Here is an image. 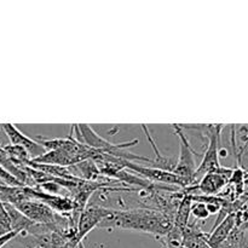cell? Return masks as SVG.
<instances>
[{
	"label": "cell",
	"instance_id": "obj_16",
	"mask_svg": "<svg viewBox=\"0 0 248 248\" xmlns=\"http://www.w3.org/2000/svg\"><path fill=\"white\" fill-rule=\"evenodd\" d=\"M0 181L4 182L5 184H7V186H26L23 183H21L16 177L12 176L6 169H4L1 165H0Z\"/></svg>",
	"mask_w": 248,
	"mask_h": 248
},
{
	"label": "cell",
	"instance_id": "obj_13",
	"mask_svg": "<svg viewBox=\"0 0 248 248\" xmlns=\"http://www.w3.org/2000/svg\"><path fill=\"white\" fill-rule=\"evenodd\" d=\"M4 205L10 216V219H11L12 230L19 232L21 235H23V236L29 235V232H31V229L34 227L35 223L31 222V219H28L18 208L15 207L11 203H4Z\"/></svg>",
	"mask_w": 248,
	"mask_h": 248
},
{
	"label": "cell",
	"instance_id": "obj_14",
	"mask_svg": "<svg viewBox=\"0 0 248 248\" xmlns=\"http://www.w3.org/2000/svg\"><path fill=\"white\" fill-rule=\"evenodd\" d=\"M10 232H12L11 219H10V216L7 213L4 202L0 201V235H4Z\"/></svg>",
	"mask_w": 248,
	"mask_h": 248
},
{
	"label": "cell",
	"instance_id": "obj_2",
	"mask_svg": "<svg viewBox=\"0 0 248 248\" xmlns=\"http://www.w3.org/2000/svg\"><path fill=\"white\" fill-rule=\"evenodd\" d=\"M73 132H74L75 138L79 140L82 144L87 145V147L92 148V149L99 150V152H103L106 154L111 155V156L120 157V159H125L127 161L135 162L136 160L138 161H144L149 162V164H154V160L149 159L147 156H140V155L132 154V153L126 152V148L133 147V145L138 144L140 140H133L130 142L120 143V144H115V143H111L109 140H107L106 138L101 137L93 128L91 127V125L89 124H78V125H72Z\"/></svg>",
	"mask_w": 248,
	"mask_h": 248
},
{
	"label": "cell",
	"instance_id": "obj_12",
	"mask_svg": "<svg viewBox=\"0 0 248 248\" xmlns=\"http://www.w3.org/2000/svg\"><path fill=\"white\" fill-rule=\"evenodd\" d=\"M182 191H183V189H182ZM193 203L194 202L193 199H191V195H189V194L184 193L183 191L173 219V227L178 228V229L182 230L183 232L189 225V217H190L191 215Z\"/></svg>",
	"mask_w": 248,
	"mask_h": 248
},
{
	"label": "cell",
	"instance_id": "obj_3",
	"mask_svg": "<svg viewBox=\"0 0 248 248\" xmlns=\"http://www.w3.org/2000/svg\"><path fill=\"white\" fill-rule=\"evenodd\" d=\"M224 125L223 124H212V125H194L191 128H198L203 131V135L207 138V148L203 154L201 164L198 166L195 174L193 177V184L191 186H198L205 174L210 172H217L220 170L222 165L219 162V144H220V135Z\"/></svg>",
	"mask_w": 248,
	"mask_h": 248
},
{
	"label": "cell",
	"instance_id": "obj_6",
	"mask_svg": "<svg viewBox=\"0 0 248 248\" xmlns=\"http://www.w3.org/2000/svg\"><path fill=\"white\" fill-rule=\"evenodd\" d=\"M125 169L128 170V171L135 172L138 176L143 177V178L152 182V183H161L170 186H179L182 189H186L189 186V183L186 179L179 177L174 172L167 171V170L160 169V167H147L132 161H126Z\"/></svg>",
	"mask_w": 248,
	"mask_h": 248
},
{
	"label": "cell",
	"instance_id": "obj_17",
	"mask_svg": "<svg viewBox=\"0 0 248 248\" xmlns=\"http://www.w3.org/2000/svg\"><path fill=\"white\" fill-rule=\"evenodd\" d=\"M18 235H21V232H16V230H12V232H6V234L0 235V248L6 247V245L9 244L10 241H12L15 237L18 236Z\"/></svg>",
	"mask_w": 248,
	"mask_h": 248
},
{
	"label": "cell",
	"instance_id": "obj_15",
	"mask_svg": "<svg viewBox=\"0 0 248 248\" xmlns=\"http://www.w3.org/2000/svg\"><path fill=\"white\" fill-rule=\"evenodd\" d=\"M191 215L195 217L196 220H205L210 217L211 213L208 212L207 206L205 203L194 202L193 207H191Z\"/></svg>",
	"mask_w": 248,
	"mask_h": 248
},
{
	"label": "cell",
	"instance_id": "obj_5",
	"mask_svg": "<svg viewBox=\"0 0 248 248\" xmlns=\"http://www.w3.org/2000/svg\"><path fill=\"white\" fill-rule=\"evenodd\" d=\"M232 171L234 169L222 166L217 172H210V173L205 174L199 182L198 186H188V188L183 189V191L189 195L218 196L229 183Z\"/></svg>",
	"mask_w": 248,
	"mask_h": 248
},
{
	"label": "cell",
	"instance_id": "obj_18",
	"mask_svg": "<svg viewBox=\"0 0 248 248\" xmlns=\"http://www.w3.org/2000/svg\"><path fill=\"white\" fill-rule=\"evenodd\" d=\"M239 248H248V230L245 229L244 236H242L241 242H240Z\"/></svg>",
	"mask_w": 248,
	"mask_h": 248
},
{
	"label": "cell",
	"instance_id": "obj_4",
	"mask_svg": "<svg viewBox=\"0 0 248 248\" xmlns=\"http://www.w3.org/2000/svg\"><path fill=\"white\" fill-rule=\"evenodd\" d=\"M172 127H173L174 133L178 136L179 140V155L178 159H177L176 167H174L173 172L176 174H178L179 177H182L183 179H186L189 183V186H191V184H193V177L195 174L196 170H198V167L195 166V159H194V155L196 153L191 148L190 142H189L186 135L183 132L182 125L173 124Z\"/></svg>",
	"mask_w": 248,
	"mask_h": 248
},
{
	"label": "cell",
	"instance_id": "obj_1",
	"mask_svg": "<svg viewBox=\"0 0 248 248\" xmlns=\"http://www.w3.org/2000/svg\"><path fill=\"white\" fill-rule=\"evenodd\" d=\"M99 228L136 230V232L153 234L162 239L171 232L173 228V222L160 211L149 210V208H132L125 211L113 210Z\"/></svg>",
	"mask_w": 248,
	"mask_h": 248
},
{
	"label": "cell",
	"instance_id": "obj_19",
	"mask_svg": "<svg viewBox=\"0 0 248 248\" xmlns=\"http://www.w3.org/2000/svg\"><path fill=\"white\" fill-rule=\"evenodd\" d=\"M165 248H186L184 246H178V247H165Z\"/></svg>",
	"mask_w": 248,
	"mask_h": 248
},
{
	"label": "cell",
	"instance_id": "obj_7",
	"mask_svg": "<svg viewBox=\"0 0 248 248\" xmlns=\"http://www.w3.org/2000/svg\"><path fill=\"white\" fill-rule=\"evenodd\" d=\"M111 211V208H107L101 205H87L78 220V242H82L89 232H91L94 228L101 227L102 223L109 217Z\"/></svg>",
	"mask_w": 248,
	"mask_h": 248
},
{
	"label": "cell",
	"instance_id": "obj_20",
	"mask_svg": "<svg viewBox=\"0 0 248 248\" xmlns=\"http://www.w3.org/2000/svg\"><path fill=\"white\" fill-rule=\"evenodd\" d=\"M4 248H9V247H4Z\"/></svg>",
	"mask_w": 248,
	"mask_h": 248
},
{
	"label": "cell",
	"instance_id": "obj_9",
	"mask_svg": "<svg viewBox=\"0 0 248 248\" xmlns=\"http://www.w3.org/2000/svg\"><path fill=\"white\" fill-rule=\"evenodd\" d=\"M237 227L236 213L228 215L218 225L213 227L212 232L208 235V244L212 248H220L224 245L235 228Z\"/></svg>",
	"mask_w": 248,
	"mask_h": 248
},
{
	"label": "cell",
	"instance_id": "obj_8",
	"mask_svg": "<svg viewBox=\"0 0 248 248\" xmlns=\"http://www.w3.org/2000/svg\"><path fill=\"white\" fill-rule=\"evenodd\" d=\"M0 126H1V128L4 130V132L6 133L10 143H11L12 145H21V147L26 148L33 159L34 157L40 156L44 153H46L45 148H44L40 143L36 142L35 140L29 138L28 136H26L24 133H22L14 124H1Z\"/></svg>",
	"mask_w": 248,
	"mask_h": 248
},
{
	"label": "cell",
	"instance_id": "obj_21",
	"mask_svg": "<svg viewBox=\"0 0 248 248\" xmlns=\"http://www.w3.org/2000/svg\"><path fill=\"white\" fill-rule=\"evenodd\" d=\"M0 128H1V126H0Z\"/></svg>",
	"mask_w": 248,
	"mask_h": 248
},
{
	"label": "cell",
	"instance_id": "obj_10",
	"mask_svg": "<svg viewBox=\"0 0 248 248\" xmlns=\"http://www.w3.org/2000/svg\"><path fill=\"white\" fill-rule=\"evenodd\" d=\"M31 162L41 165H56V166L70 167L80 164L81 161L77 156L67 152H63V150H48V152L40 155V156L34 157Z\"/></svg>",
	"mask_w": 248,
	"mask_h": 248
},
{
	"label": "cell",
	"instance_id": "obj_11",
	"mask_svg": "<svg viewBox=\"0 0 248 248\" xmlns=\"http://www.w3.org/2000/svg\"><path fill=\"white\" fill-rule=\"evenodd\" d=\"M207 232H202L198 224H189L183 232V246L186 248H212L208 244Z\"/></svg>",
	"mask_w": 248,
	"mask_h": 248
}]
</instances>
